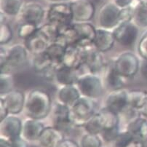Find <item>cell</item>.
I'll use <instances>...</instances> for the list:
<instances>
[{
    "instance_id": "obj_1",
    "label": "cell",
    "mask_w": 147,
    "mask_h": 147,
    "mask_svg": "<svg viewBox=\"0 0 147 147\" xmlns=\"http://www.w3.org/2000/svg\"><path fill=\"white\" fill-rule=\"evenodd\" d=\"M51 110L52 100L47 91L36 88L28 92L24 108L28 117L42 120L48 116Z\"/></svg>"
},
{
    "instance_id": "obj_2",
    "label": "cell",
    "mask_w": 147,
    "mask_h": 147,
    "mask_svg": "<svg viewBox=\"0 0 147 147\" xmlns=\"http://www.w3.org/2000/svg\"><path fill=\"white\" fill-rule=\"evenodd\" d=\"M98 111L97 104L94 99L81 96L70 107L71 122L74 127H84Z\"/></svg>"
},
{
    "instance_id": "obj_3",
    "label": "cell",
    "mask_w": 147,
    "mask_h": 147,
    "mask_svg": "<svg viewBox=\"0 0 147 147\" xmlns=\"http://www.w3.org/2000/svg\"><path fill=\"white\" fill-rule=\"evenodd\" d=\"M82 96L97 99L103 92V83L98 74L89 72L79 77L76 84Z\"/></svg>"
},
{
    "instance_id": "obj_4",
    "label": "cell",
    "mask_w": 147,
    "mask_h": 147,
    "mask_svg": "<svg viewBox=\"0 0 147 147\" xmlns=\"http://www.w3.org/2000/svg\"><path fill=\"white\" fill-rule=\"evenodd\" d=\"M28 53L24 44H16L7 49L6 60L0 63L1 73H12L24 66L28 59Z\"/></svg>"
},
{
    "instance_id": "obj_5",
    "label": "cell",
    "mask_w": 147,
    "mask_h": 147,
    "mask_svg": "<svg viewBox=\"0 0 147 147\" xmlns=\"http://www.w3.org/2000/svg\"><path fill=\"white\" fill-rule=\"evenodd\" d=\"M47 19L49 23L55 24L58 27L73 24V14L70 2L52 3L47 12Z\"/></svg>"
},
{
    "instance_id": "obj_6",
    "label": "cell",
    "mask_w": 147,
    "mask_h": 147,
    "mask_svg": "<svg viewBox=\"0 0 147 147\" xmlns=\"http://www.w3.org/2000/svg\"><path fill=\"white\" fill-rule=\"evenodd\" d=\"M140 66L139 58L131 52H125L120 54L113 65L117 71L126 79L135 77L140 70Z\"/></svg>"
},
{
    "instance_id": "obj_7",
    "label": "cell",
    "mask_w": 147,
    "mask_h": 147,
    "mask_svg": "<svg viewBox=\"0 0 147 147\" xmlns=\"http://www.w3.org/2000/svg\"><path fill=\"white\" fill-rule=\"evenodd\" d=\"M120 8L114 2H109L102 5L98 16V21L100 28L114 29L119 24Z\"/></svg>"
},
{
    "instance_id": "obj_8",
    "label": "cell",
    "mask_w": 147,
    "mask_h": 147,
    "mask_svg": "<svg viewBox=\"0 0 147 147\" xmlns=\"http://www.w3.org/2000/svg\"><path fill=\"white\" fill-rule=\"evenodd\" d=\"M139 27L133 21L119 24L112 30L114 37L121 45L129 47L136 42L139 33Z\"/></svg>"
},
{
    "instance_id": "obj_9",
    "label": "cell",
    "mask_w": 147,
    "mask_h": 147,
    "mask_svg": "<svg viewBox=\"0 0 147 147\" xmlns=\"http://www.w3.org/2000/svg\"><path fill=\"white\" fill-rule=\"evenodd\" d=\"M70 5L74 22H89L96 14V6L90 0H72Z\"/></svg>"
},
{
    "instance_id": "obj_10",
    "label": "cell",
    "mask_w": 147,
    "mask_h": 147,
    "mask_svg": "<svg viewBox=\"0 0 147 147\" xmlns=\"http://www.w3.org/2000/svg\"><path fill=\"white\" fill-rule=\"evenodd\" d=\"M128 91L125 88L111 90L105 100V107L120 115L129 107Z\"/></svg>"
},
{
    "instance_id": "obj_11",
    "label": "cell",
    "mask_w": 147,
    "mask_h": 147,
    "mask_svg": "<svg viewBox=\"0 0 147 147\" xmlns=\"http://www.w3.org/2000/svg\"><path fill=\"white\" fill-rule=\"evenodd\" d=\"M85 52V47L78 45H67L61 63L78 71L82 66H84Z\"/></svg>"
},
{
    "instance_id": "obj_12",
    "label": "cell",
    "mask_w": 147,
    "mask_h": 147,
    "mask_svg": "<svg viewBox=\"0 0 147 147\" xmlns=\"http://www.w3.org/2000/svg\"><path fill=\"white\" fill-rule=\"evenodd\" d=\"M45 15L43 6L36 2H25L18 16L22 22L31 23L39 26Z\"/></svg>"
},
{
    "instance_id": "obj_13",
    "label": "cell",
    "mask_w": 147,
    "mask_h": 147,
    "mask_svg": "<svg viewBox=\"0 0 147 147\" xmlns=\"http://www.w3.org/2000/svg\"><path fill=\"white\" fill-rule=\"evenodd\" d=\"M53 125L64 133L74 127L70 119V107L58 102L53 107Z\"/></svg>"
},
{
    "instance_id": "obj_14",
    "label": "cell",
    "mask_w": 147,
    "mask_h": 147,
    "mask_svg": "<svg viewBox=\"0 0 147 147\" xmlns=\"http://www.w3.org/2000/svg\"><path fill=\"white\" fill-rule=\"evenodd\" d=\"M134 139L139 144L145 146L147 144V117L142 114L138 116L127 122L126 128Z\"/></svg>"
},
{
    "instance_id": "obj_15",
    "label": "cell",
    "mask_w": 147,
    "mask_h": 147,
    "mask_svg": "<svg viewBox=\"0 0 147 147\" xmlns=\"http://www.w3.org/2000/svg\"><path fill=\"white\" fill-rule=\"evenodd\" d=\"M22 130V120L16 115L9 114L0 121V136L11 140L21 136Z\"/></svg>"
},
{
    "instance_id": "obj_16",
    "label": "cell",
    "mask_w": 147,
    "mask_h": 147,
    "mask_svg": "<svg viewBox=\"0 0 147 147\" xmlns=\"http://www.w3.org/2000/svg\"><path fill=\"white\" fill-rule=\"evenodd\" d=\"M84 66L87 67L89 72L98 74L105 68V61L102 53L94 47L93 45L85 47Z\"/></svg>"
},
{
    "instance_id": "obj_17",
    "label": "cell",
    "mask_w": 147,
    "mask_h": 147,
    "mask_svg": "<svg viewBox=\"0 0 147 147\" xmlns=\"http://www.w3.org/2000/svg\"><path fill=\"white\" fill-rule=\"evenodd\" d=\"M73 27L78 36L77 45L84 47L93 45L97 28L92 24L88 22H74Z\"/></svg>"
},
{
    "instance_id": "obj_18",
    "label": "cell",
    "mask_w": 147,
    "mask_h": 147,
    "mask_svg": "<svg viewBox=\"0 0 147 147\" xmlns=\"http://www.w3.org/2000/svg\"><path fill=\"white\" fill-rule=\"evenodd\" d=\"M5 101L9 114L17 115L25 108L26 96L22 91L13 90L5 96H1Z\"/></svg>"
},
{
    "instance_id": "obj_19",
    "label": "cell",
    "mask_w": 147,
    "mask_h": 147,
    "mask_svg": "<svg viewBox=\"0 0 147 147\" xmlns=\"http://www.w3.org/2000/svg\"><path fill=\"white\" fill-rule=\"evenodd\" d=\"M45 126L39 119L28 117L23 122L21 136L29 142H37Z\"/></svg>"
},
{
    "instance_id": "obj_20",
    "label": "cell",
    "mask_w": 147,
    "mask_h": 147,
    "mask_svg": "<svg viewBox=\"0 0 147 147\" xmlns=\"http://www.w3.org/2000/svg\"><path fill=\"white\" fill-rule=\"evenodd\" d=\"M65 138V133L52 125L45 127L37 142L41 147H55Z\"/></svg>"
},
{
    "instance_id": "obj_21",
    "label": "cell",
    "mask_w": 147,
    "mask_h": 147,
    "mask_svg": "<svg viewBox=\"0 0 147 147\" xmlns=\"http://www.w3.org/2000/svg\"><path fill=\"white\" fill-rule=\"evenodd\" d=\"M115 42L116 39L112 31L100 27L96 29V34L93 41V45L100 53H103L111 50Z\"/></svg>"
},
{
    "instance_id": "obj_22",
    "label": "cell",
    "mask_w": 147,
    "mask_h": 147,
    "mask_svg": "<svg viewBox=\"0 0 147 147\" xmlns=\"http://www.w3.org/2000/svg\"><path fill=\"white\" fill-rule=\"evenodd\" d=\"M50 44L48 39L39 32V30L28 39L24 40V45L26 46L28 53L33 55L45 53Z\"/></svg>"
},
{
    "instance_id": "obj_23",
    "label": "cell",
    "mask_w": 147,
    "mask_h": 147,
    "mask_svg": "<svg viewBox=\"0 0 147 147\" xmlns=\"http://www.w3.org/2000/svg\"><path fill=\"white\" fill-rule=\"evenodd\" d=\"M79 77L80 76L77 74V70L69 68L61 63L56 69L54 81L56 82L61 86L76 85Z\"/></svg>"
},
{
    "instance_id": "obj_24",
    "label": "cell",
    "mask_w": 147,
    "mask_h": 147,
    "mask_svg": "<svg viewBox=\"0 0 147 147\" xmlns=\"http://www.w3.org/2000/svg\"><path fill=\"white\" fill-rule=\"evenodd\" d=\"M82 96L77 85H63L57 93L58 102L71 107Z\"/></svg>"
},
{
    "instance_id": "obj_25",
    "label": "cell",
    "mask_w": 147,
    "mask_h": 147,
    "mask_svg": "<svg viewBox=\"0 0 147 147\" xmlns=\"http://www.w3.org/2000/svg\"><path fill=\"white\" fill-rule=\"evenodd\" d=\"M98 114L103 125V130L120 126V117L119 114L111 111L107 107H104L98 110Z\"/></svg>"
},
{
    "instance_id": "obj_26",
    "label": "cell",
    "mask_w": 147,
    "mask_h": 147,
    "mask_svg": "<svg viewBox=\"0 0 147 147\" xmlns=\"http://www.w3.org/2000/svg\"><path fill=\"white\" fill-rule=\"evenodd\" d=\"M24 4V0H0L1 13L7 17H16L20 14Z\"/></svg>"
},
{
    "instance_id": "obj_27",
    "label": "cell",
    "mask_w": 147,
    "mask_h": 147,
    "mask_svg": "<svg viewBox=\"0 0 147 147\" xmlns=\"http://www.w3.org/2000/svg\"><path fill=\"white\" fill-rule=\"evenodd\" d=\"M105 80L107 87L111 90H114L124 88L126 78L118 73L114 66H111L107 71Z\"/></svg>"
},
{
    "instance_id": "obj_28",
    "label": "cell",
    "mask_w": 147,
    "mask_h": 147,
    "mask_svg": "<svg viewBox=\"0 0 147 147\" xmlns=\"http://www.w3.org/2000/svg\"><path fill=\"white\" fill-rule=\"evenodd\" d=\"M133 22L139 28H147V1H136Z\"/></svg>"
},
{
    "instance_id": "obj_29",
    "label": "cell",
    "mask_w": 147,
    "mask_h": 147,
    "mask_svg": "<svg viewBox=\"0 0 147 147\" xmlns=\"http://www.w3.org/2000/svg\"><path fill=\"white\" fill-rule=\"evenodd\" d=\"M147 100V91L130 90L128 91V106L139 111Z\"/></svg>"
},
{
    "instance_id": "obj_30",
    "label": "cell",
    "mask_w": 147,
    "mask_h": 147,
    "mask_svg": "<svg viewBox=\"0 0 147 147\" xmlns=\"http://www.w3.org/2000/svg\"><path fill=\"white\" fill-rule=\"evenodd\" d=\"M112 147H145L138 143L127 130H121L117 138L111 144Z\"/></svg>"
},
{
    "instance_id": "obj_31",
    "label": "cell",
    "mask_w": 147,
    "mask_h": 147,
    "mask_svg": "<svg viewBox=\"0 0 147 147\" xmlns=\"http://www.w3.org/2000/svg\"><path fill=\"white\" fill-rule=\"evenodd\" d=\"M66 47V46L64 44L61 43L59 41H55L49 45L45 53L54 63H61L65 53Z\"/></svg>"
},
{
    "instance_id": "obj_32",
    "label": "cell",
    "mask_w": 147,
    "mask_h": 147,
    "mask_svg": "<svg viewBox=\"0 0 147 147\" xmlns=\"http://www.w3.org/2000/svg\"><path fill=\"white\" fill-rule=\"evenodd\" d=\"M54 63H54L52 61L45 52L39 55H34L33 61H32V66L36 72L41 74H42L46 69H48Z\"/></svg>"
},
{
    "instance_id": "obj_33",
    "label": "cell",
    "mask_w": 147,
    "mask_h": 147,
    "mask_svg": "<svg viewBox=\"0 0 147 147\" xmlns=\"http://www.w3.org/2000/svg\"><path fill=\"white\" fill-rule=\"evenodd\" d=\"M38 30L48 39L50 43L57 41L59 37V27L51 23L48 22L39 26Z\"/></svg>"
},
{
    "instance_id": "obj_34",
    "label": "cell",
    "mask_w": 147,
    "mask_h": 147,
    "mask_svg": "<svg viewBox=\"0 0 147 147\" xmlns=\"http://www.w3.org/2000/svg\"><path fill=\"white\" fill-rule=\"evenodd\" d=\"M103 140L100 135L86 133L81 137L80 141V147H101Z\"/></svg>"
},
{
    "instance_id": "obj_35",
    "label": "cell",
    "mask_w": 147,
    "mask_h": 147,
    "mask_svg": "<svg viewBox=\"0 0 147 147\" xmlns=\"http://www.w3.org/2000/svg\"><path fill=\"white\" fill-rule=\"evenodd\" d=\"M14 87V78L12 73H0V94L5 96L11 92Z\"/></svg>"
},
{
    "instance_id": "obj_36",
    "label": "cell",
    "mask_w": 147,
    "mask_h": 147,
    "mask_svg": "<svg viewBox=\"0 0 147 147\" xmlns=\"http://www.w3.org/2000/svg\"><path fill=\"white\" fill-rule=\"evenodd\" d=\"M38 28H39V26L36 25V24L27 22L20 23L18 26V36L20 39L25 40V39L30 37L31 35L36 33Z\"/></svg>"
},
{
    "instance_id": "obj_37",
    "label": "cell",
    "mask_w": 147,
    "mask_h": 147,
    "mask_svg": "<svg viewBox=\"0 0 147 147\" xmlns=\"http://www.w3.org/2000/svg\"><path fill=\"white\" fill-rule=\"evenodd\" d=\"M86 133H92V134L100 135L103 130V125L100 120L98 112L95 114L90 119L88 120L86 125L84 126Z\"/></svg>"
},
{
    "instance_id": "obj_38",
    "label": "cell",
    "mask_w": 147,
    "mask_h": 147,
    "mask_svg": "<svg viewBox=\"0 0 147 147\" xmlns=\"http://www.w3.org/2000/svg\"><path fill=\"white\" fill-rule=\"evenodd\" d=\"M13 32L11 27L7 22L1 23L0 26V44L5 45L12 40Z\"/></svg>"
},
{
    "instance_id": "obj_39",
    "label": "cell",
    "mask_w": 147,
    "mask_h": 147,
    "mask_svg": "<svg viewBox=\"0 0 147 147\" xmlns=\"http://www.w3.org/2000/svg\"><path fill=\"white\" fill-rule=\"evenodd\" d=\"M121 131L120 126L118 127H112V128L106 129L103 130L102 133L100 134L103 142L107 144H112L114 141L117 138L118 135Z\"/></svg>"
},
{
    "instance_id": "obj_40",
    "label": "cell",
    "mask_w": 147,
    "mask_h": 147,
    "mask_svg": "<svg viewBox=\"0 0 147 147\" xmlns=\"http://www.w3.org/2000/svg\"><path fill=\"white\" fill-rule=\"evenodd\" d=\"M134 17V6L122 8L119 12V24L131 22Z\"/></svg>"
},
{
    "instance_id": "obj_41",
    "label": "cell",
    "mask_w": 147,
    "mask_h": 147,
    "mask_svg": "<svg viewBox=\"0 0 147 147\" xmlns=\"http://www.w3.org/2000/svg\"><path fill=\"white\" fill-rule=\"evenodd\" d=\"M138 53L142 59L147 60V29L141 36L138 43Z\"/></svg>"
},
{
    "instance_id": "obj_42",
    "label": "cell",
    "mask_w": 147,
    "mask_h": 147,
    "mask_svg": "<svg viewBox=\"0 0 147 147\" xmlns=\"http://www.w3.org/2000/svg\"><path fill=\"white\" fill-rule=\"evenodd\" d=\"M10 141H11L12 147H28V142L24 139L22 136H19L17 138L11 139Z\"/></svg>"
},
{
    "instance_id": "obj_43",
    "label": "cell",
    "mask_w": 147,
    "mask_h": 147,
    "mask_svg": "<svg viewBox=\"0 0 147 147\" xmlns=\"http://www.w3.org/2000/svg\"><path fill=\"white\" fill-rule=\"evenodd\" d=\"M55 147H80V144L77 141L70 138H66L62 140Z\"/></svg>"
},
{
    "instance_id": "obj_44",
    "label": "cell",
    "mask_w": 147,
    "mask_h": 147,
    "mask_svg": "<svg viewBox=\"0 0 147 147\" xmlns=\"http://www.w3.org/2000/svg\"><path fill=\"white\" fill-rule=\"evenodd\" d=\"M9 115L7 107L5 104L2 98H0V121L5 119Z\"/></svg>"
},
{
    "instance_id": "obj_45",
    "label": "cell",
    "mask_w": 147,
    "mask_h": 147,
    "mask_svg": "<svg viewBox=\"0 0 147 147\" xmlns=\"http://www.w3.org/2000/svg\"><path fill=\"white\" fill-rule=\"evenodd\" d=\"M134 0H114V2L120 9L127 7L133 5Z\"/></svg>"
},
{
    "instance_id": "obj_46",
    "label": "cell",
    "mask_w": 147,
    "mask_h": 147,
    "mask_svg": "<svg viewBox=\"0 0 147 147\" xmlns=\"http://www.w3.org/2000/svg\"><path fill=\"white\" fill-rule=\"evenodd\" d=\"M140 71L142 77L147 81V60L143 59L140 66Z\"/></svg>"
},
{
    "instance_id": "obj_47",
    "label": "cell",
    "mask_w": 147,
    "mask_h": 147,
    "mask_svg": "<svg viewBox=\"0 0 147 147\" xmlns=\"http://www.w3.org/2000/svg\"><path fill=\"white\" fill-rule=\"evenodd\" d=\"M0 147H12L11 141L5 137L0 136Z\"/></svg>"
},
{
    "instance_id": "obj_48",
    "label": "cell",
    "mask_w": 147,
    "mask_h": 147,
    "mask_svg": "<svg viewBox=\"0 0 147 147\" xmlns=\"http://www.w3.org/2000/svg\"><path fill=\"white\" fill-rule=\"evenodd\" d=\"M47 2H52V3H55V2H62V0H47Z\"/></svg>"
},
{
    "instance_id": "obj_49",
    "label": "cell",
    "mask_w": 147,
    "mask_h": 147,
    "mask_svg": "<svg viewBox=\"0 0 147 147\" xmlns=\"http://www.w3.org/2000/svg\"><path fill=\"white\" fill-rule=\"evenodd\" d=\"M101 147H112L111 146H103Z\"/></svg>"
},
{
    "instance_id": "obj_50",
    "label": "cell",
    "mask_w": 147,
    "mask_h": 147,
    "mask_svg": "<svg viewBox=\"0 0 147 147\" xmlns=\"http://www.w3.org/2000/svg\"><path fill=\"white\" fill-rule=\"evenodd\" d=\"M136 1H147V0H136Z\"/></svg>"
}]
</instances>
